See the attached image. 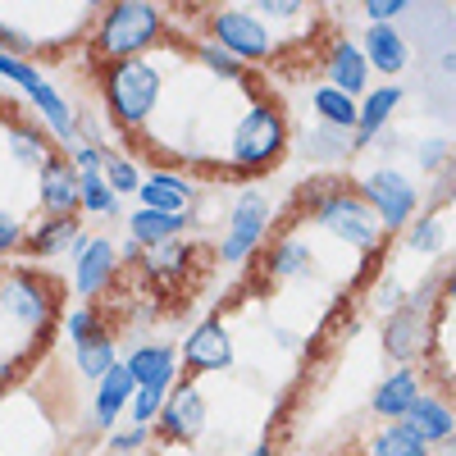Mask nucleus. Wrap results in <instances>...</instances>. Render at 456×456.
Masks as SVG:
<instances>
[{
    "instance_id": "nucleus-1",
    "label": "nucleus",
    "mask_w": 456,
    "mask_h": 456,
    "mask_svg": "<svg viewBox=\"0 0 456 456\" xmlns=\"http://www.w3.org/2000/svg\"><path fill=\"white\" fill-rule=\"evenodd\" d=\"M165 19L156 5H142V0H119L110 5L101 28H96V55H105L110 64L119 60H137V51H146L160 37Z\"/></svg>"
},
{
    "instance_id": "nucleus-2",
    "label": "nucleus",
    "mask_w": 456,
    "mask_h": 456,
    "mask_svg": "<svg viewBox=\"0 0 456 456\" xmlns=\"http://www.w3.org/2000/svg\"><path fill=\"white\" fill-rule=\"evenodd\" d=\"M105 101L124 128H142L160 101V73L146 60H119L105 73Z\"/></svg>"
},
{
    "instance_id": "nucleus-3",
    "label": "nucleus",
    "mask_w": 456,
    "mask_h": 456,
    "mask_svg": "<svg viewBox=\"0 0 456 456\" xmlns=\"http://www.w3.org/2000/svg\"><path fill=\"white\" fill-rule=\"evenodd\" d=\"M288 142V128H283V114L274 105H251L247 119L233 128V165L238 169H265Z\"/></svg>"
},
{
    "instance_id": "nucleus-4",
    "label": "nucleus",
    "mask_w": 456,
    "mask_h": 456,
    "mask_svg": "<svg viewBox=\"0 0 456 456\" xmlns=\"http://www.w3.org/2000/svg\"><path fill=\"white\" fill-rule=\"evenodd\" d=\"M0 78H10V83H19L28 96H32V105L46 114V124L55 128V137L60 142H73L78 137V128H73V114H69V105H64V96L37 73L32 64H23L19 55H10V51H0Z\"/></svg>"
},
{
    "instance_id": "nucleus-5",
    "label": "nucleus",
    "mask_w": 456,
    "mask_h": 456,
    "mask_svg": "<svg viewBox=\"0 0 456 456\" xmlns=\"http://www.w3.org/2000/svg\"><path fill=\"white\" fill-rule=\"evenodd\" d=\"M315 219L329 228L333 238H342L347 247H365V251H370V247H379V228H384L361 197H347V192L324 197V201L315 206Z\"/></svg>"
},
{
    "instance_id": "nucleus-6",
    "label": "nucleus",
    "mask_w": 456,
    "mask_h": 456,
    "mask_svg": "<svg viewBox=\"0 0 456 456\" xmlns=\"http://www.w3.org/2000/svg\"><path fill=\"white\" fill-rule=\"evenodd\" d=\"M210 37L215 46L228 51L238 64L242 60H265L270 55V37H265V23L251 10H215L210 14Z\"/></svg>"
},
{
    "instance_id": "nucleus-7",
    "label": "nucleus",
    "mask_w": 456,
    "mask_h": 456,
    "mask_svg": "<svg viewBox=\"0 0 456 456\" xmlns=\"http://www.w3.org/2000/svg\"><path fill=\"white\" fill-rule=\"evenodd\" d=\"M365 206L384 228H402L415 215V187L397 169H374L365 174Z\"/></svg>"
},
{
    "instance_id": "nucleus-8",
    "label": "nucleus",
    "mask_w": 456,
    "mask_h": 456,
    "mask_svg": "<svg viewBox=\"0 0 456 456\" xmlns=\"http://www.w3.org/2000/svg\"><path fill=\"white\" fill-rule=\"evenodd\" d=\"M265 228H270V201H265L260 192H247L238 206H233V224H228V238L219 247V256L228 265H238L256 251V242L265 238Z\"/></svg>"
},
{
    "instance_id": "nucleus-9",
    "label": "nucleus",
    "mask_w": 456,
    "mask_h": 456,
    "mask_svg": "<svg viewBox=\"0 0 456 456\" xmlns=\"http://www.w3.org/2000/svg\"><path fill=\"white\" fill-rule=\"evenodd\" d=\"M160 420H165V434H169V438L192 443V438L206 429V397H201V388L183 384V388L160 406Z\"/></svg>"
},
{
    "instance_id": "nucleus-10",
    "label": "nucleus",
    "mask_w": 456,
    "mask_h": 456,
    "mask_svg": "<svg viewBox=\"0 0 456 456\" xmlns=\"http://www.w3.org/2000/svg\"><path fill=\"white\" fill-rule=\"evenodd\" d=\"M183 361L187 370H228L233 365V347H228V333L219 320L192 329V338H187V347H183Z\"/></svg>"
},
{
    "instance_id": "nucleus-11",
    "label": "nucleus",
    "mask_w": 456,
    "mask_h": 456,
    "mask_svg": "<svg viewBox=\"0 0 456 456\" xmlns=\"http://www.w3.org/2000/svg\"><path fill=\"white\" fill-rule=\"evenodd\" d=\"M402 425L420 443H447L452 438V406L438 397H415L402 415Z\"/></svg>"
},
{
    "instance_id": "nucleus-12",
    "label": "nucleus",
    "mask_w": 456,
    "mask_h": 456,
    "mask_svg": "<svg viewBox=\"0 0 456 456\" xmlns=\"http://www.w3.org/2000/svg\"><path fill=\"white\" fill-rule=\"evenodd\" d=\"M114 265H119V251H114L105 238H87L83 242V256H78V279H73V288H78V297H92L110 283Z\"/></svg>"
},
{
    "instance_id": "nucleus-13",
    "label": "nucleus",
    "mask_w": 456,
    "mask_h": 456,
    "mask_svg": "<svg viewBox=\"0 0 456 456\" xmlns=\"http://www.w3.org/2000/svg\"><path fill=\"white\" fill-rule=\"evenodd\" d=\"M174 365H178V356L169 347H137L124 361V370L133 374L137 388H169L174 384Z\"/></svg>"
},
{
    "instance_id": "nucleus-14",
    "label": "nucleus",
    "mask_w": 456,
    "mask_h": 456,
    "mask_svg": "<svg viewBox=\"0 0 456 456\" xmlns=\"http://www.w3.org/2000/svg\"><path fill=\"white\" fill-rule=\"evenodd\" d=\"M0 301L14 311V320H23L32 329H42L46 315H51V297L37 288V279H10L5 288H0Z\"/></svg>"
},
{
    "instance_id": "nucleus-15",
    "label": "nucleus",
    "mask_w": 456,
    "mask_h": 456,
    "mask_svg": "<svg viewBox=\"0 0 456 456\" xmlns=\"http://www.w3.org/2000/svg\"><path fill=\"white\" fill-rule=\"evenodd\" d=\"M361 55H365L370 69H384V73H397V69H406V60H411V51H406V42H402V32H393L388 23H374V28L365 32Z\"/></svg>"
},
{
    "instance_id": "nucleus-16",
    "label": "nucleus",
    "mask_w": 456,
    "mask_h": 456,
    "mask_svg": "<svg viewBox=\"0 0 456 456\" xmlns=\"http://www.w3.org/2000/svg\"><path fill=\"white\" fill-rule=\"evenodd\" d=\"M142 197V210H156V215H187V201H192V187H187L183 178H146L137 187Z\"/></svg>"
},
{
    "instance_id": "nucleus-17",
    "label": "nucleus",
    "mask_w": 456,
    "mask_h": 456,
    "mask_svg": "<svg viewBox=\"0 0 456 456\" xmlns=\"http://www.w3.org/2000/svg\"><path fill=\"white\" fill-rule=\"evenodd\" d=\"M365 73H370V64H365L361 46H352V42H338V46H333V55H329V83H333L342 96L365 92Z\"/></svg>"
},
{
    "instance_id": "nucleus-18",
    "label": "nucleus",
    "mask_w": 456,
    "mask_h": 456,
    "mask_svg": "<svg viewBox=\"0 0 456 456\" xmlns=\"http://www.w3.org/2000/svg\"><path fill=\"white\" fill-rule=\"evenodd\" d=\"M42 201L55 210V215H73L83 201H78V178L64 160H46L42 165Z\"/></svg>"
},
{
    "instance_id": "nucleus-19",
    "label": "nucleus",
    "mask_w": 456,
    "mask_h": 456,
    "mask_svg": "<svg viewBox=\"0 0 456 456\" xmlns=\"http://www.w3.org/2000/svg\"><path fill=\"white\" fill-rule=\"evenodd\" d=\"M137 393V384H133V374L124 370V365H110V374L101 379V393H96V420L101 425H114V415L124 411V402Z\"/></svg>"
},
{
    "instance_id": "nucleus-20",
    "label": "nucleus",
    "mask_w": 456,
    "mask_h": 456,
    "mask_svg": "<svg viewBox=\"0 0 456 456\" xmlns=\"http://www.w3.org/2000/svg\"><path fill=\"white\" fill-rule=\"evenodd\" d=\"M420 397V384H415V374L411 370H402V374H393V379H384L379 384V393H374V411L379 415H388V420H402L406 415V406Z\"/></svg>"
},
{
    "instance_id": "nucleus-21",
    "label": "nucleus",
    "mask_w": 456,
    "mask_h": 456,
    "mask_svg": "<svg viewBox=\"0 0 456 456\" xmlns=\"http://www.w3.org/2000/svg\"><path fill=\"white\" fill-rule=\"evenodd\" d=\"M402 105V87H374V92H365V110H356V124H361V142H370L379 128L388 124V114Z\"/></svg>"
},
{
    "instance_id": "nucleus-22",
    "label": "nucleus",
    "mask_w": 456,
    "mask_h": 456,
    "mask_svg": "<svg viewBox=\"0 0 456 456\" xmlns=\"http://www.w3.org/2000/svg\"><path fill=\"white\" fill-rule=\"evenodd\" d=\"M73 361H78V370L87 379H105L110 365H119V361H114V342L105 333H92L87 342H73Z\"/></svg>"
},
{
    "instance_id": "nucleus-23",
    "label": "nucleus",
    "mask_w": 456,
    "mask_h": 456,
    "mask_svg": "<svg viewBox=\"0 0 456 456\" xmlns=\"http://www.w3.org/2000/svg\"><path fill=\"white\" fill-rule=\"evenodd\" d=\"M178 228H183V215H156V210H137L133 215V238L137 242H151V247L174 242Z\"/></svg>"
},
{
    "instance_id": "nucleus-24",
    "label": "nucleus",
    "mask_w": 456,
    "mask_h": 456,
    "mask_svg": "<svg viewBox=\"0 0 456 456\" xmlns=\"http://www.w3.org/2000/svg\"><path fill=\"white\" fill-rule=\"evenodd\" d=\"M370 456H429V443H420L406 425H388V429L374 434Z\"/></svg>"
},
{
    "instance_id": "nucleus-25",
    "label": "nucleus",
    "mask_w": 456,
    "mask_h": 456,
    "mask_svg": "<svg viewBox=\"0 0 456 456\" xmlns=\"http://www.w3.org/2000/svg\"><path fill=\"white\" fill-rule=\"evenodd\" d=\"M83 233H78V224H73V215H55L42 233L32 238V251L37 256H55V251H64V247H73Z\"/></svg>"
},
{
    "instance_id": "nucleus-26",
    "label": "nucleus",
    "mask_w": 456,
    "mask_h": 456,
    "mask_svg": "<svg viewBox=\"0 0 456 456\" xmlns=\"http://www.w3.org/2000/svg\"><path fill=\"white\" fill-rule=\"evenodd\" d=\"M315 110L324 114L333 128H352V124H356V101L342 96L338 87H320V92H315Z\"/></svg>"
},
{
    "instance_id": "nucleus-27",
    "label": "nucleus",
    "mask_w": 456,
    "mask_h": 456,
    "mask_svg": "<svg viewBox=\"0 0 456 456\" xmlns=\"http://www.w3.org/2000/svg\"><path fill=\"white\" fill-rule=\"evenodd\" d=\"M78 201L87 210H96V215L114 210V192H110V183L101 174H78Z\"/></svg>"
},
{
    "instance_id": "nucleus-28",
    "label": "nucleus",
    "mask_w": 456,
    "mask_h": 456,
    "mask_svg": "<svg viewBox=\"0 0 456 456\" xmlns=\"http://www.w3.org/2000/svg\"><path fill=\"white\" fill-rule=\"evenodd\" d=\"M10 151H14V160H19V165H46V160H51L46 142H42V137H32V133H23V128L10 133Z\"/></svg>"
},
{
    "instance_id": "nucleus-29",
    "label": "nucleus",
    "mask_w": 456,
    "mask_h": 456,
    "mask_svg": "<svg viewBox=\"0 0 456 456\" xmlns=\"http://www.w3.org/2000/svg\"><path fill=\"white\" fill-rule=\"evenodd\" d=\"M311 265V251H306V242H297V238H288L279 251H274V265H270V274H301Z\"/></svg>"
},
{
    "instance_id": "nucleus-30",
    "label": "nucleus",
    "mask_w": 456,
    "mask_h": 456,
    "mask_svg": "<svg viewBox=\"0 0 456 456\" xmlns=\"http://www.w3.org/2000/svg\"><path fill=\"white\" fill-rule=\"evenodd\" d=\"M105 183H110V192H137V187H142L133 160H124V156H110L105 160Z\"/></svg>"
},
{
    "instance_id": "nucleus-31",
    "label": "nucleus",
    "mask_w": 456,
    "mask_h": 456,
    "mask_svg": "<svg viewBox=\"0 0 456 456\" xmlns=\"http://www.w3.org/2000/svg\"><path fill=\"white\" fill-rule=\"evenodd\" d=\"M165 393H169V388H137V393H133V420H137V429H146V425L160 415Z\"/></svg>"
},
{
    "instance_id": "nucleus-32",
    "label": "nucleus",
    "mask_w": 456,
    "mask_h": 456,
    "mask_svg": "<svg viewBox=\"0 0 456 456\" xmlns=\"http://www.w3.org/2000/svg\"><path fill=\"white\" fill-rule=\"evenodd\" d=\"M197 55H201V64H206V69H215V73H219V78H238V73H242V64H238L233 55H228V51H219L215 42H206Z\"/></svg>"
},
{
    "instance_id": "nucleus-33",
    "label": "nucleus",
    "mask_w": 456,
    "mask_h": 456,
    "mask_svg": "<svg viewBox=\"0 0 456 456\" xmlns=\"http://www.w3.org/2000/svg\"><path fill=\"white\" fill-rule=\"evenodd\" d=\"M64 329L73 333V342H87L96 333V320H92V311H69L64 315Z\"/></svg>"
},
{
    "instance_id": "nucleus-34",
    "label": "nucleus",
    "mask_w": 456,
    "mask_h": 456,
    "mask_svg": "<svg viewBox=\"0 0 456 456\" xmlns=\"http://www.w3.org/2000/svg\"><path fill=\"white\" fill-rule=\"evenodd\" d=\"M438 242H443V228H438V219L420 224V228H415V238H411V247H415V251H434Z\"/></svg>"
},
{
    "instance_id": "nucleus-35",
    "label": "nucleus",
    "mask_w": 456,
    "mask_h": 456,
    "mask_svg": "<svg viewBox=\"0 0 456 456\" xmlns=\"http://www.w3.org/2000/svg\"><path fill=\"white\" fill-rule=\"evenodd\" d=\"M365 14H370L374 23L397 19V14H406V0H370V5H365Z\"/></svg>"
},
{
    "instance_id": "nucleus-36",
    "label": "nucleus",
    "mask_w": 456,
    "mask_h": 456,
    "mask_svg": "<svg viewBox=\"0 0 456 456\" xmlns=\"http://www.w3.org/2000/svg\"><path fill=\"white\" fill-rule=\"evenodd\" d=\"M73 165H78V174H101V169H105L101 151H92V146H78V151H73Z\"/></svg>"
},
{
    "instance_id": "nucleus-37",
    "label": "nucleus",
    "mask_w": 456,
    "mask_h": 456,
    "mask_svg": "<svg viewBox=\"0 0 456 456\" xmlns=\"http://www.w3.org/2000/svg\"><path fill=\"white\" fill-rule=\"evenodd\" d=\"M14 242H19V219L0 210V251H10Z\"/></svg>"
},
{
    "instance_id": "nucleus-38",
    "label": "nucleus",
    "mask_w": 456,
    "mask_h": 456,
    "mask_svg": "<svg viewBox=\"0 0 456 456\" xmlns=\"http://www.w3.org/2000/svg\"><path fill=\"white\" fill-rule=\"evenodd\" d=\"M146 438V429H133V434H119V438H114V447H119V452H128V447H137Z\"/></svg>"
},
{
    "instance_id": "nucleus-39",
    "label": "nucleus",
    "mask_w": 456,
    "mask_h": 456,
    "mask_svg": "<svg viewBox=\"0 0 456 456\" xmlns=\"http://www.w3.org/2000/svg\"><path fill=\"white\" fill-rule=\"evenodd\" d=\"M10 379H14V365H0V388H5Z\"/></svg>"
},
{
    "instance_id": "nucleus-40",
    "label": "nucleus",
    "mask_w": 456,
    "mask_h": 456,
    "mask_svg": "<svg viewBox=\"0 0 456 456\" xmlns=\"http://www.w3.org/2000/svg\"><path fill=\"white\" fill-rule=\"evenodd\" d=\"M251 456H274V452H270V447H256V452H251Z\"/></svg>"
}]
</instances>
